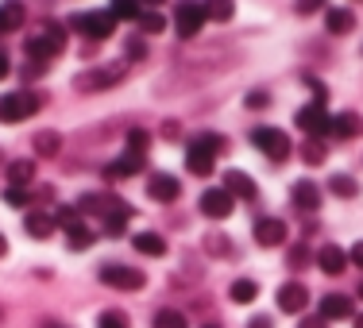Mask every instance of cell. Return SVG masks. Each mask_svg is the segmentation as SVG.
<instances>
[{
    "mask_svg": "<svg viewBox=\"0 0 363 328\" xmlns=\"http://www.w3.org/2000/svg\"><path fill=\"white\" fill-rule=\"evenodd\" d=\"M321 317L325 321H348L352 317V298L348 293H325L321 298Z\"/></svg>",
    "mask_w": 363,
    "mask_h": 328,
    "instance_id": "cell-17",
    "label": "cell"
},
{
    "mask_svg": "<svg viewBox=\"0 0 363 328\" xmlns=\"http://www.w3.org/2000/svg\"><path fill=\"white\" fill-rule=\"evenodd\" d=\"M132 217H135V209L124 201L116 213H112V217H105V232H108V236H120V232L128 228V220H132Z\"/></svg>",
    "mask_w": 363,
    "mask_h": 328,
    "instance_id": "cell-25",
    "label": "cell"
},
{
    "mask_svg": "<svg viewBox=\"0 0 363 328\" xmlns=\"http://www.w3.org/2000/svg\"><path fill=\"white\" fill-rule=\"evenodd\" d=\"M140 170H143V154L124 151V154H120V159L105 170V178H108V182H116V178H132V174H140Z\"/></svg>",
    "mask_w": 363,
    "mask_h": 328,
    "instance_id": "cell-19",
    "label": "cell"
},
{
    "mask_svg": "<svg viewBox=\"0 0 363 328\" xmlns=\"http://www.w3.org/2000/svg\"><path fill=\"white\" fill-rule=\"evenodd\" d=\"M247 328H271V317H255V321L247 324Z\"/></svg>",
    "mask_w": 363,
    "mask_h": 328,
    "instance_id": "cell-50",
    "label": "cell"
},
{
    "mask_svg": "<svg viewBox=\"0 0 363 328\" xmlns=\"http://www.w3.org/2000/svg\"><path fill=\"white\" fill-rule=\"evenodd\" d=\"M31 197H39V201H55V189H50V186H39Z\"/></svg>",
    "mask_w": 363,
    "mask_h": 328,
    "instance_id": "cell-45",
    "label": "cell"
},
{
    "mask_svg": "<svg viewBox=\"0 0 363 328\" xmlns=\"http://www.w3.org/2000/svg\"><path fill=\"white\" fill-rule=\"evenodd\" d=\"M93 239H97V232L89 224H82V228L70 232V251H85V247H93Z\"/></svg>",
    "mask_w": 363,
    "mask_h": 328,
    "instance_id": "cell-33",
    "label": "cell"
},
{
    "mask_svg": "<svg viewBox=\"0 0 363 328\" xmlns=\"http://www.w3.org/2000/svg\"><path fill=\"white\" fill-rule=\"evenodd\" d=\"M4 251H8V239H4V236H0V255H4Z\"/></svg>",
    "mask_w": 363,
    "mask_h": 328,
    "instance_id": "cell-52",
    "label": "cell"
},
{
    "mask_svg": "<svg viewBox=\"0 0 363 328\" xmlns=\"http://www.w3.org/2000/svg\"><path fill=\"white\" fill-rule=\"evenodd\" d=\"M155 328H189V321L182 309H159L155 313Z\"/></svg>",
    "mask_w": 363,
    "mask_h": 328,
    "instance_id": "cell-30",
    "label": "cell"
},
{
    "mask_svg": "<svg viewBox=\"0 0 363 328\" xmlns=\"http://www.w3.org/2000/svg\"><path fill=\"white\" fill-rule=\"evenodd\" d=\"M359 298H363V282H359Z\"/></svg>",
    "mask_w": 363,
    "mask_h": 328,
    "instance_id": "cell-55",
    "label": "cell"
},
{
    "mask_svg": "<svg viewBox=\"0 0 363 328\" xmlns=\"http://www.w3.org/2000/svg\"><path fill=\"white\" fill-rule=\"evenodd\" d=\"M325 140H306V143H301V159H306L309 162V166H321V162H325Z\"/></svg>",
    "mask_w": 363,
    "mask_h": 328,
    "instance_id": "cell-32",
    "label": "cell"
},
{
    "mask_svg": "<svg viewBox=\"0 0 363 328\" xmlns=\"http://www.w3.org/2000/svg\"><path fill=\"white\" fill-rule=\"evenodd\" d=\"M132 244H135V251H140V255H151V259H162V255H167V239H162L159 232H140Z\"/></svg>",
    "mask_w": 363,
    "mask_h": 328,
    "instance_id": "cell-23",
    "label": "cell"
},
{
    "mask_svg": "<svg viewBox=\"0 0 363 328\" xmlns=\"http://www.w3.org/2000/svg\"><path fill=\"white\" fill-rule=\"evenodd\" d=\"M4 201H8V205H16V209H28V205H31V189H23V186H8V189H4Z\"/></svg>",
    "mask_w": 363,
    "mask_h": 328,
    "instance_id": "cell-36",
    "label": "cell"
},
{
    "mask_svg": "<svg viewBox=\"0 0 363 328\" xmlns=\"http://www.w3.org/2000/svg\"><path fill=\"white\" fill-rule=\"evenodd\" d=\"M205 328H217V324H205Z\"/></svg>",
    "mask_w": 363,
    "mask_h": 328,
    "instance_id": "cell-56",
    "label": "cell"
},
{
    "mask_svg": "<svg viewBox=\"0 0 363 328\" xmlns=\"http://www.w3.org/2000/svg\"><path fill=\"white\" fill-rule=\"evenodd\" d=\"M162 135H167V140H178V124H174V120H167V128H162Z\"/></svg>",
    "mask_w": 363,
    "mask_h": 328,
    "instance_id": "cell-49",
    "label": "cell"
},
{
    "mask_svg": "<svg viewBox=\"0 0 363 328\" xmlns=\"http://www.w3.org/2000/svg\"><path fill=\"white\" fill-rule=\"evenodd\" d=\"M236 4L232 0H205V20H217V23H228Z\"/></svg>",
    "mask_w": 363,
    "mask_h": 328,
    "instance_id": "cell-27",
    "label": "cell"
},
{
    "mask_svg": "<svg viewBox=\"0 0 363 328\" xmlns=\"http://www.w3.org/2000/svg\"><path fill=\"white\" fill-rule=\"evenodd\" d=\"M224 135H213V132H201L197 140H189L186 147V166H189V174H197V178H205V174H213V166H217V154L224 151Z\"/></svg>",
    "mask_w": 363,
    "mask_h": 328,
    "instance_id": "cell-1",
    "label": "cell"
},
{
    "mask_svg": "<svg viewBox=\"0 0 363 328\" xmlns=\"http://www.w3.org/2000/svg\"><path fill=\"white\" fill-rule=\"evenodd\" d=\"M294 124L301 128V135H306V140H321L325 128H328V116H325V108H321V105H306V108H298Z\"/></svg>",
    "mask_w": 363,
    "mask_h": 328,
    "instance_id": "cell-11",
    "label": "cell"
},
{
    "mask_svg": "<svg viewBox=\"0 0 363 328\" xmlns=\"http://www.w3.org/2000/svg\"><path fill=\"white\" fill-rule=\"evenodd\" d=\"M298 328H328V321H325L321 313H317V317H301V321H298Z\"/></svg>",
    "mask_w": 363,
    "mask_h": 328,
    "instance_id": "cell-42",
    "label": "cell"
},
{
    "mask_svg": "<svg viewBox=\"0 0 363 328\" xmlns=\"http://www.w3.org/2000/svg\"><path fill=\"white\" fill-rule=\"evenodd\" d=\"M58 147H62V135L58 132H39L35 135V154H58Z\"/></svg>",
    "mask_w": 363,
    "mask_h": 328,
    "instance_id": "cell-34",
    "label": "cell"
},
{
    "mask_svg": "<svg viewBox=\"0 0 363 328\" xmlns=\"http://www.w3.org/2000/svg\"><path fill=\"white\" fill-rule=\"evenodd\" d=\"M147 193H151V201H159V205H170V201H178V193H182V182L174 174H167V170H155L151 178H147Z\"/></svg>",
    "mask_w": 363,
    "mask_h": 328,
    "instance_id": "cell-9",
    "label": "cell"
},
{
    "mask_svg": "<svg viewBox=\"0 0 363 328\" xmlns=\"http://www.w3.org/2000/svg\"><path fill=\"white\" fill-rule=\"evenodd\" d=\"M205 247H209V251H217V255H228V239H224V236H217V239H205Z\"/></svg>",
    "mask_w": 363,
    "mask_h": 328,
    "instance_id": "cell-41",
    "label": "cell"
},
{
    "mask_svg": "<svg viewBox=\"0 0 363 328\" xmlns=\"http://www.w3.org/2000/svg\"><path fill=\"white\" fill-rule=\"evenodd\" d=\"M290 197H294V205L298 209H321V189H317V182H309V178H301V182H294L290 189Z\"/></svg>",
    "mask_w": 363,
    "mask_h": 328,
    "instance_id": "cell-18",
    "label": "cell"
},
{
    "mask_svg": "<svg viewBox=\"0 0 363 328\" xmlns=\"http://www.w3.org/2000/svg\"><path fill=\"white\" fill-rule=\"evenodd\" d=\"M306 263H309V251H306V244H298V247L290 251V266L298 271V266H306Z\"/></svg>",
    "mask_w": 363,
    "mask_h": 328,
    "instance_id": "cell-40",
    "label": "cell"
},
{
    "mask_svg": "<svg viewBox=\"0 0 363 328\" xmlns=\"http://www.w3.org/2000/svg\"><path fill=\"white\" fill-rule=\"evenodd\" d=\"M39 108H43V101H39V93H31V89L4 93V97H0V124H23V120L35 116Z\"/></svg>",
    "mask_w": 363,
    "mask_h": 328,
    "instance_id": "cell-3",
    "label": "cell"
},
{
    "mask_svg": "<svg viewBox=\"0 0 363 328\" xmlns=\"http://www.w3.org/2000/svg\"><path fill=\"white\" fill-rule=\"evenodd\" d=\"M252 143L274 162V166H282V162L290 159V135L279 132V128H255V132H252Z\"/></svg>",
    "mask_w": 363,
    "mask_h": 328,
    "instance_id": "cell-5",
    "label": "cell"
},
{
    "mask_svg": "<svg viewBox=\"0 0 363 328\" xmlns=\"http://www.w3.org/2000/svg\"><path fill=\"white\" fill-rule=\"evenodd\" d=\"M108 16L112 20H140V0H112Z\"/></svg>",
    "mask_w": 363,
    "mask_h": 328,
    "instance_id": "cell-29",
    "label": "cell"
},
{
    "mask_svg": "<svg viewBox=\"0 0 363 328\" xmlns=\"http://www.w3.org/2000/svg\"><path fill=\"white\" fill-rule=\"evenodd\" d=\"M101 282L112 290H143V271H135V266H124V263H105L101 266Z\"/></svg>",
    "mask_w": 363,
    "mask_h": 328,
    "instance_id": "cell-7",
    "label": "cell"
},
{
    "mask_svg": "<svg viewBox=\"0 0 363 328\" xmlns=\"http://www.w3.org/2000/svg\"><path fill=\"white\" fill-rule=\"evenodd\" d=\"M162 28H167V20H162L159 12H140V31L143 35H159Z\"/></svg>",
    "mask_w": 363,
    "mask_h": 328,
    "instance_id": "cell-35",
    "label": "cell"
},
{
    "mask_svg": "<svg viewBox=\"0 0 363 328\" xmlns=\"http://www.w3.org/2000/svg\"><path fill=\"white\" fill-rule=\"evenodd\" d=\"M205 23V4L201 0H178V12H174V28L182 39H194Z\"/></svg>",
    "mask_w": 363,
    "mask_h": 328,
    "instance_id": "cell-8",
    "label": "cell"
},
{
    "mask_svg": "<svg viewBox=\"0 0 363 328\" xmlns=\"http://www.w3.org/2000/svg\"><path fill=\"white\" fill-rule=\"evenodd\" d=\"M317 263H321L325 274H340L344 266H348V251H344V247H336V244H325L321 255H317Z\"/></svg>",
    "mask_w": 363,
    "mask_h": 328,
    "instance_id": "cell-21",
    "label": "cell"
},
{
    "mask_svg": "<svg viewBox=\"0 0 363 328\" xmlns=\"http://www.w3.org/2000/svg\"><path fill=\"white\" fill-rule=\"evenodd\" d=\"M348 259H352V263H356V266H363V239H359L356 247H352V255H348Z\"/></svg>",
    "mask_w": 363,
    "mask_h": 328,
    "instance_id": "cell-47",
    "label": "cell"
},
{
    "mask_svg": "<svg viewBox=\"0 0 363 328\" xmlns=\"http://www.w3.org/2000/svg\"><path fill=\"white\" fill-rule=\"evenodd\" d=\"M124 77V62H105V66H93V70H82L74 77V89L77 93H101L112 89V85Z\"/></svg>",
    "mask_w": 363,
    "mask_h": 328,
    "instance_id": "cell-4",
    "label": "cell"
},
{
    "mask_svg": "<svg viewBox=\"0 0 363 328\" xmlns=\"http://www.w3.org/2000/svg\"><path fill=\"white\" fill-rule=\"evenodd\" d=\"M128 55H132V58H143V43L132 39V43H128Z\"/></svg>",
    "mask_w": 363,
    "mask_h": 328,
    "instance_id": "cell-46",
    "label": "cell"
},
{
    "mask_svg": "<svg viewBox=\"0 0 363 328\" xmlns=\"http://www.w3.org/2000/svg\"><path fill=\"white\" fill-rule=\"evenodd\" d=\"M244 105L259 112V108H267V105H271V97H267L263 89H255V93H247V97H244Z\"/></svg>",
    "mask_w": 363,
    "mask_h": 328,
    "instance_id": "cell-39",
    "label": "cell"
},
{
    "mask_svg": "<svg viewBox=\"0 0 363 328\" xmlns=\"http://www.w3.org/2000/svg\"><path fill=\"white\" fill-rule=\"evenodd\" d=\"M228 293H232V301L247 305V301H255V298H259V282H255V278H236Z\"/></svg>",
    "mask_w": 363,
    "mask_h": 328,
    "instance_id": "cell-26",
    "label": "cell"
},
{
    "mask_svg": "<svg viewBox=\"0 0 363 328\" xmlns=\"http://www.w3.org/2000/svg\"><path fill=\"white\" fill-rule=\"evenodd\" d=\"M328 189H333L336 197H356L359 193L356 178H348V174H333V178H328Z\"/></svg>",
    "mask_w": 363,
    "mask_h": 328,
    "instance_id": "cell-31",
    "label": "cell"
},
{
    "mask_svg": "<svg viewBox=\"0 0 363 328\" xmlns=\"http://www.w3.org/2000/svg\"><path fill=\"white\" fill-rule=\"evenodd\" d=\"M317 8H325V0H298V12H301V16L317 12Z\"/></svg>",
    "mask_w": 363,
    "mask_h": 328,
    "instance_id": "cell-43",
    "label": "cell"
},
{
    "mask_svg": "<svg viewBox=\"0 0 363 328\" xmlns=\"http://www.w3.org/2000/svg\"><path fill=\"white\" fill-rule=\"evenodd\" d=\"M140 4H151V8H159V4H162V0H140Z\"/></svg>",
    "mask_w": 363,
    "mask_h": 328,
    "instance_id": "cell-51",
    "label": "cell"
},
{
    "mask_svg": "<svg viewBox=\"0 0 363 328\" xmlns=\"http://www.w3.org/2000/svg\"><path fill=\"white\" fill-rule=\"evenodd\" d=\"M255 244L259 247H282L286 244V224L279 217H259L255 220Z\"/></svg>",
    "mask_w": 363,
    "mask_h": 328,
    "instance_id": "cell-14",
    "label": "cell"
},
{
    "mask_svg": "<svg viewBox=\"0 0 363 328\" xmlns=\"http://www.w3.org/2000/svg\"><path fill=\"white\" fill-rule=\"evenodd\" d=\"M8 74H12V66H8V55H4V50H0V81H4Z\"/></svg>",
    "mask_w": 363,
    "mask_h": 328,
    "instance_id": "cell-48",
    "label": "cell"
},
{
    "mask_svg": "<svg viewBox=\"0 0 363 328\" xmlns=\"http://www.w3.org/2000/svg\"><path fill=\"white\" fill-rule=\"evenodd\" d=\"M31 178H35V162H31V159H20V162H12V166H8V182H12V186L28 189Z\"/></svg>",
    "mask_w": 363,
    "mask_h": 328,
    "instance_id": "cell-24",
    "label": "cell"
},
{
    "mask_svg": "<svg viewBox=\"0 0 363 328\" xmlns=\"http://www.w3.org/2000/svg\"><path fill=\"white\" fill-rule=\"evenodd\" d=\"M356 328H363V313H359V317H356Z\"/></svg>",
    "mask_w": 363,
    "mask_h": 328,
    "instance_id": "cell-54",
    "label": "cell"
},
{
    "mask_svg": "<svg viewBox=\"0 0 363 328\" xmlns=\"http://www.w3.org/2000/svg\"><path fill=\"white\" fill-rule=\"evenodd\" d=\"M325 28L333 31V35H348V31L356 28V16H352L348 8H328V12H325Z\"/></svg>",
    "mask_w": 363,
    "mask_h": 328,
    "instance_id": "cell-22",
    "label": "cell"
},
{
    "mask_svg": "<svg viewBox=\"0 0 363 328\" xmlns=\"http://www.w3.org/2000/svg\"><path fill=\"white\" fill-rule=\"evenodd\" d=\"M23 50H28V58H35V62H47V58H58L66 50V23H55L47 20L35 35H28L23 43Z\"/></svg>",
    "mask_w": 363,
    "mask_h": 328,
    "instance_id": "cell-2",
    "label": "cell"
},
{
    "mask_svg": "<svg viewBox=\"0 0 363 328\" xmlns=\"http://www.w3.org/2000/svg\"><path fill=\"white\" fill-rule=\"evenodd\" d=\"M23 20H28V8H23L20 0H0V35L20 31Z\"/></svg>",
    "mask_w": 363,
    "mask_h": 328,
    "instance_id": "cell-15",
    "label": "cell"
},
{
    "mask_svg": "<svg viewBox=\"0 0 363 328\" xmlns=\"http://www.w3.org/2000/svg\"><path fill=\"white\" fill-rule=\"evenodd\" d=\"M359 132H363V120L356 112H336V116H328V128H325L328 140H356Z\"/></svg>",
    "mask_w": 363,
    "mask_h": 328,
    "instance_id": "cell-13",
    "label": "cell"
},
{
    "mask_svg": "<svg viewBox=\"0 0 363 328\" xmlns=\"http://www.w3.org/2000/svg\"><path fill=\"white\" fill-rule=\"evenodd\" d=\"M232 201H236V197H232L224 186H213V189L201 193V213L213 217V220H224V217H232Z\"/></svg>",
    "mask_w": 363,
    "mask_h": 328,
    "instance_id": "cell-10",
    "label": "cell"
},
{
    "mask_svg": "<svg viewBox=\"0 0 363 328\" xmlns=\"http://www.w3.org/2000/svg\"><path fill=\"white\" fill-rule=\"evenodd\" d=\"M23 228H28V236H35V239H47V236H55V213H47V209H31L28 217H23Z\"/></svg>",
    "mask_w": 363,
    "mask_h": 328,
    "instance_id": "cell-16",
    "label": "cell"
},
{
    "mask_svg": "<svg viewBox=\"0 0 363 328\" xmlns=\"http://www.w3.org/2000/svg\"><path fill=\"white\" fill-rule=\"evenodd\" d=\"M97 328H128V313H120V309H108V313H101Z\"/></svg>",
    "mask_w": 363,
    "mask_h": 328,
    "instance_id": "cell-38",
    "label": "cell"
},
{
    "mask_svg": "<svg viewBox=\"0 0 363 328\" xmlns=\"http://www.w3.org/2000/svg\"><path fill=\"white\" fill-rule=\"evenodd\" d=\"M70 28H77L85 39L101 43L116 31V20H112L108 12H77V16H70Z\"/></svg>",
    "mask_w": 363,
    "mask_h": 328,
    "instance_id": "cell-6",
    "label": "cell"
},
{
    "mask_svg": "<svg viewBox=\"0 0 363 328\" xmlns=\"http://www.w3.org/2000/svg\"><path fill=\"white\" fill-rule=\"evenodd\" d=\"M147 143H151V132H143V128H132V132H128V151L143 154Z\"/></svg>",
    "mask_w": 363,
    "mask_h": 328,
    "instance_id": "cell-37",
    "label": "cell"
},
{
    "mask_svg": "<svg viewBox=\"0 0 363 328\" xmlns=\"http://www.w3.org/2000/svg\"><path fill=\"white\" fill-rule=\"evenodd\" d=\"M224 189H228L232 197H244V201H255V182H252V174H244V170H228L224 174Z\"/></svg>",
    "mask_w": 363,
    "mask_h": 328,
    "instance_id": "cell-20",
    "label": "cell"
},
{
    "mask_svg": "<svg viewBox=\"0 0 363 328\" xmlns=\"http://www.w3.org/2000/svg\"><path fill=\"white\" fill-rule=\"evenodd\" d=\"M55 224H58V228H66V232L82 228V209H77V205H58Z\"/></svg>",
    "mask_w": 363,
    "mask_h": 328,
    "instance_id": "cell-28",
    "label": "cell"
},
{
    "mask_svg": "<svg viewBox=\"0 0 363 328\" xmlns=\"http://www.w3.org/2000/svg\"><path fill=\"white\" fill-rule=\"evenodd\" d=\"M43 70H47V62H35V58H31V66H23V77H39Z\"/></svg>",
    "mask_w": 363,
    "mask_h": 328,
    "instance_id": "cell-44",
    "label": "cell"
},
{
    "mask_svg": "<svg viewBox=\"0 0 363 328\" xmlns=\"http://www.w3.org/2000/svg\"><path fill=\"white\" fill-rule=\"evenodd\" d=\"M43 328H66V324H55V321H47V324H43Z\"/></svg>",
    "mask_w": 363,
    "mask_h": 328,
    "instance_id": "cell-53",
    "label": "cell"
},
{
    "mask_svg": "<svg viewBox=\"0 0 363 328\" xmlns=\"http://www.w3.org/2000/svg\"><path fill=\"white\" fill-rule=\"evenodd\" d=\"M306 305H309V290H306V282H282L279 286V309L282 313H306Z\"/></svg>",
    "mask_w": 363,
    "mask_h": 328,
    "instance_id": "cell-12",
    "label": "cell"
}]
</instances>
